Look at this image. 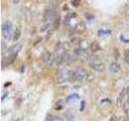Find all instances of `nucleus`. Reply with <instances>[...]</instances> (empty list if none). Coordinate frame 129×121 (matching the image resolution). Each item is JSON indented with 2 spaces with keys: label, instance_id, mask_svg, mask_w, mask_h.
<instances>
[{
  "label": "nucleus",
  "instance_id": "1",
  "mask_svg": "<svg viewBox=\"0 0 129 121\" xmlns=\"http://www.w3.org/2000/svg\"><path fill=\"white\" fill-rule=\"evenodd\" d=\"M76 82V78L74 76V71H70V70H66V71H62L60 72L57 76V78H56V82L58 84H61L66 82Z\"/></svg>",
  "mask_w": 129,
  "mask_h": 121
},
{
  "label": "nucleus",
  "instance_id": "2",
  "mask_svg": "<svg viewBox=\"0 0 129 121\" xmlns=\"http://www.w3.org/2000/svg\"><path fill=\"white\" fill-rule=\"evenodd\" d=\"M90 67L98 72H102L105 70V65L101 62V60L96 56H90Z\"/></svg>",
  "mask_w": 129,
  "mask_h": 121
},
{
  "label": "nucleus",
  "instance_id": "3",
  "mask_svg": "<svg viewBox=\"0 0 129 121\" xmlns=\"http://www.w3.org/2000/svg\"><path fill=\"white\" fill-rule=\"evenodd\" d=\"M12 28H13V25L12 23L9 20L5 21L2 25V33L4 38H9L12 32Z\"/></svg>",
  "mask_w": 129,
  "mask_h": 121
},
{
  "label": "nucleus",
  "instance_id": "4",
  "mask_svg": "<svg viewBox=\"0 0 129 121\" xmlns=\"http://www.w3.org/2000/svg\"><path fill=\"white\" fill-rule=\"evenodd\" d=\"M74 72V76H75L76 81H78V82L83 80L84 78H86V77L88 75V72L85 70V69L81 68V67L78 68Z\"/></svg>",
  "mask_w": 129,
  "mask_h": 121
},
{
  "label": "nucleus",
  "instance_id": "5",
  "mask_svg": "<svg viewBox=\"0 0 129 121\" xmlns=\"http://www.w3.org/2000/svg\"><path fill=\"white\" fill-rule=\"evenodd\" d=\"M86 28H87V27H86V22H84L82 20V21H80L79 23H78L75 25L74 31L76 33H78V34H82L86 31Z\"/></svg>",
  "mask_w": 129,
  "mask_h": 121
},
{
  "label": "nucleus",
  "instance_id": "6",
  "mask_svg": "<svg viewBox=\"0 0 129 121\" xmlns=\"http://www.w3.org/2000/svg\"><path fill=\"white\" fill-rule=\"evenodd\" d=\"M108 70H109V72H110L111 74H117V73H119L120 70V65L118 62H114L109 66Z\"/></svg>",
  "mask_w": 129,
  "mask_h": 121
},
{
  "label": "nucleus",
  "instance_id": "7",
  "mask_svg": "<svg viewBox=\"0 0 129 121\" xmlns=\"http://www.w3.org/2000/svg\"><path fill=\"white\" fill-rule=\"evenodd\" d=\"M18 52H11V53H9V55H8L7 58V66H8V65L12 64L15 62L16 57H17V56H18Z\"/></svg>",
  "mask_w": 129,
  "mask_h": 121
},
{
  "label": "nucleus",
  "instance_id": "8",
  "mask_svg": "<svg viewBox=\"0 0 129 121\" xmlns=\"http://www.w3.org/2000/svg\"><path fill=\"white\" fill-rule=\"evenodd\" d=\"M90 48L91 52H97L99 51L101 49V47L99 45V44L94 40V41L91 42V44H90Z\"/></svg>",
  "mask_w": 129,
  "mask_h": 121
},
{
  "label": "nucleus",
  "instance_id": "9",
  "mask_svg": "<svg viewBox=\"0 0 129 121\" xmlns=\"http://www.w3.org/2000/svg\"><path fill=\"white\" fill-rule=\"evenodd\" d=\"M41 58H42V60L44 63H47L48 60L51 59V52L49 51H47V50L44 51L42 54Z\"/></svg>",
  "mask_w": 129,
  "mask_h": 121
},
{
  "label": "nucleus",
  "instance_id": "10",
  "mask_svg": "<svg viewBox=\"0 0 129 121\" xmlns=\"http://www.w3.org/2000/svg\"><path fill=\"white\" fill-rule=\"evenodd\" d=\"M80 98V96L78 94H73L71 95H70L69 97H67L66 99V103H72L74 102V101L78 100Z\"/></svg>",
  "mask_w": 129,
  "mask_h": 121
},
{
  "label": "nucleus",
  "instance_id": "11",
  "mask_svg": "<svg viewBox=\"0 0 129 121\" xmlns=\"http://www.w3.org/2000/svg\"><path fill=\"white\" fill-rule=\"evenodd\" d=\"M20 34H21V30H20V28L19 27H16V29L15 30V33H14V38L13 40L15 41L16 40H18L20 37Z\"/></svg>",
  "mask_w": 129,
  "mask_h": 121
},
{
  "label": "nucleus",
  "instance_id": "12",
  "mask_svg": "<svg viewBox=\"0 0 129 121\" xmlns=\"http://www.w3.org/2000/svg\"><path fill=\"white\" fill-rule=\"evenodd\" d=\"M60 17H58V18H56L54 20L53 23H52V27H53V29L54 30L58 29V28L60 27Z\"/></svg>",
  "mask_w": 129,
  "mask_h": 121
},
{
  "label": "nucleus",
  "instance_id": "13",
  "mask_svg": "<svg viewBox=\"0 0 129 121\" xmlns=\"http://www.w3.org/2000/svg\"><path fill=\"white\" fill-rule=\"evenodd\" d=\"M127 95V87H124V88L123 89V90L120 91L119 95L118 98L120 99L121 100H123V99L124 97L126 96Z\"/></svg>",
  "mask_w": 129,
  "mask_h": 121
},
{
  "label": "nucleus",
  "instance_id": "14",
  "mask_svg": "<svg viewBox=\"0 0 129 121\" xmlns=\"http://www.w3.org/2000/svg\"><path fill=\"white\" fill-rule=\"evenodd\" d=\"M111 33V30H103V29H100L98 32V34L99 36H107L109 34Z\"/></svg>",
  "mask_w": 129,
  "mask_h": 121
},
{
  "label": "nucleus",
  "instance_id": "15",
  "mask_svg": "<svg viewBox=\"0 0 129 121\" xmlns=\"http://www.w3.org/2000/svg\"><path fill=\"white\" fill-rule=\"evenodd\" d=\"M123 110L126 115L129 114V103L127 102V101L123 104Z\"/></svg>",
  "mask_w": 129,
  "mask_h": 121
},
{
  "label": "nucleus",
  "instance_id": "16",
  "mask_svg": "<svg viewBox=\"0 0 129 121\" xmlns=\"http://www.w3.org/2000/svg\"><path fill=\"white\" fill-rule=\"evenodd\" d=\"M47 121H64V119L60 116H52L50 119H47Z\"/></svg>",
  "mask_w": 129,
  "mask_h": 121
},
{
  "label": "nucleus",
  "instance_id": "17",
  "mask_svg": "<svg viewBox=\"0 0 129 121\" xmlns=\"http://www.w3.org/2000/svg\"><path fill=\"white\" fill-rule=\"evenodd\" d=\"M94 74L93 73H88V75H87V77H86V81L87 82H92L93 80H94Z\"/></svg>",
  "mask_w": 129,
  "mask_h": 121
},
{
  "label": "nucleus",
  "instance_id": "18",
  "mask_svg": "<svg viewBox=\"0 0 129 121\" xmlns=\"http://www.w3.org/2000/svg\"><path fill=\"white\" fill-rule=\"evenodd\" d=\"M113 52H114V56H115V58L116 60H118L119 57V55H120L119 52V50H118V48H114V51H113Z\"/></svg>",
  "mask_w": 129,
  "mask_h": 121
},
{
  "label": "nucleus",
  "instance_id": "19",
  "mask_svg": "<svg viewBox=\"0 0 129 121\" xmlns=\"http://www.w3.org/2000/svg\"><path fill=\"white\" fill-rule=\"evenodd\" d=\"M124 59L127 63L129 62V50H126L124 52Z\"/></svg>",
  "mask_w": 129,
  "mask_h": 121
},
{
  "label": "nucleus",
  "instance_id": "20",
  "mask_svg": "<svg viewBox=\"0 0 129 121\" xmlns=\"http://www.w3.org/2000/svg\"><path fill=\"white\" fill-rule=\"evenodd\" d=\"M85 106H86V102H85V101H82V102H81V107H80V111H84Z\"/></svg>",
  "mask_w": 129,
  "mask_h": 121
},
{
  "label": "nucleus",
  "instance_id": "21",
  "mask_svg": "<svg viewBox=\"0 0 129 121\" xmlns=\"http://www.w3.org/2000/svg\"><path fill=\"white\" fill-rule=\"evenodd\" d=\"M71 4L73 6H74L75 7H78L79 5H80V1H71Z\"/></svg>",
  "mask_w": 129,
  "mask_h": 121
},
{
  "label": "nucleus",
  "instance_id": "22",
  "mask_svg": "<svg viewBox=\"0 0 129 121\" xmlns=\"http://www.w3.org/2000/svg\"><path fill=\"white\" fill-rule=\"evenodd\" d=\"M110 121H119L118 117H117L115 115H113L111 118H110Z\"/></svg>",
  "mask_w": 129,
  "mask_h": 121
},
{
  "label": "nucleus",
  "instance_id": "23",
  "mask_svg": "<svg viewBox=\"0 0 129 121\" xmlns=\"http://www.w3.org/2000/svg\"><path fill=\"white\" fill-rule=\"evenodd\" d=\"M119 121H127V119L125 116H120L119 119Z\"/></svg>",
  "mask_w": 129,
  "mask_h": 121
},
{
  "label": "nucleus",
  "instance_id": "24",
  "mask_svg": "<svg viewBox=\"0 0 129 121\" xmlns=\"http://www.w3.org/2000/svg\"><path fill=\"white\" fill-rule=\"evenodd\" d=\"M121 40H123V41L125 42V43H129V40H127V39H125L124 38V36L122 35V36H121Z\"/></svg>",
  "mask_w": 129,
  "mask_h": 121
},
{
  "label": "nucleus",
  "instance_id": "25",
  "mask_svg": "<svg viewBox=\"0 0 129 121\" xmlns=\"http://www.w3.org/2000/svg\"><path fill=\"white\" fill-rule=\"evenodd\" d=\"M68 121H74V117H69V118H68Z\"/></svg>",
  "mask_w": 129,
  "mask_h": 121
},
{
  "label": "nucleus",
  "instance_id": "26",
  "mask_svg": "<svg viewBox=\"0 0 129 121\" xmlns=\"http://www.w3.org/2000/svg\"><path fill=\"white\" fill-rule=\"evenodd\" d=\"M127 102L129 103V95H128V98H127Z\"/></svg>",
  "mask_w": 129,
  "mask_h": 121
},
{
  "label": "nucleus",
  "instance_id": "27",
  "mask_svg": "<svg viewBox=\"0 0 129 121\" xmlns=\"http://www.w3.org/2000/svg\"><path fill=\"white\" fill-rule=\"evenodd\" d=\"M128 64H129V62H128Z\"/></svg>",
  "mask_w": 129,
  "mask_h": 121
}]
</instances>
